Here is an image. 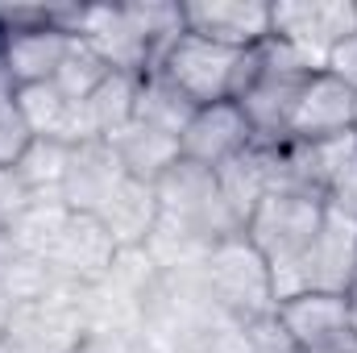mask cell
<instances>
[{"label": "cell", "instance_id": "21", "mask_svg": "<svg viewBox=\"0 0 357 353\" xmlns=\"http://www.w3.org/2000/svg\"><path fill=\"white\" fill-rule=\"evenodd\" d=\"M191 112H195V104L167 75H158V71L142 75V84H137V121H146V125H154V129L178 137L187 129Z\"/></svg>", "mask_w": 357, "mask_h": 353}, {"label": "cell", "instance_id": "5", "mask_svg": "<svg viewBox=\"0 0 357 353\" xmlns=\"http://www.w3.org/2000/svg\"><path fill=\"white\" fill-rule=\"evenodd\" d=\"M349 33H357L354 0H278L270 4V38L295 46L320 71H324L328 50Z\"/></svg>", "mask_w": 357, "mask_h": 353}, {"label": "cell", "instance_id": "31", "mask_svg": "<svg viewBox=\"0 0 357 353\" xmlns=\"http://www.w3.org/2000/svg\"><path fill=\"white\" fill-rule=\"evenodd\" d=\"M13 312H17V303H13V295L4 291V283H0V337H8V324H13Z\"/></svg>", "mask_w": 357, "mask_h": 353}, {"label": "cell", "instance_id": "27", "mask_svg": "<svg viewBox=\"0 0 357 353\" xmlns=\"http://www.w3.org/2000/svg\"><path fill=\"white\" fill-rule=\"evenodd\" d=\"M324 208H328V212H341V216H349V220H357V158L333 179V187L324 191Z\"/></svg>", "mask_w": 357, "mask_h": 353}, {"label": "cell", "instance_id": "33", "mask_svg": "<svg viewBox=\"0 0 357 353\" xmlns=\"http://www.w3.org/2000/svg\"><path fill=\"white\" fill-rule=\"evenodd\" d=\"M354 133H357V96H354Z\"/></svg>", "mask_w": 357, "mask_h": 353}, {"label": "cell", "instance_id": "1", "mask_svg": "<svg viewBox=\"0 0 357 353\" xmlns=\"http://www.w3.org/2000/svg\"><path fill=\"white\" fill-rule=\"evenodd\" d=\"M154 71L167 75L195 108L220 104V100H233L237 104L241 91L254 84L258 50H225L216 42H204L195 33H183L175 46L162 54V63Z\"/></svg>", "mask_w": 357, "mask_h": 353}, {"label": "cell", "instance_id": "12", "mask_svg": "<svg viewBox=\"0 0 357 353\" xmlns=\"http://www.w3.org/2000/svg\"><path fill=\"white\" fill-rule=\"evenodd\" d=\"M303 278H307V291L354 295L357 291V220L324 208L320 233L312 237V246L303 254Z\"/></svg>", "mask_w": 357, "mask_h": 353}, {"label": "cell", "instance_id": "30", "mask_svg": "<svg viewBox=\"0 0 357 353\" xmlns=\"http://www.w3.org/2000/svg\"><path fill=\"white\" fill-rule=\"evenodd\" d=\"M75 353H146L142 337H121V333H88Z\"/></svg>", "mask_w": 357, "mask_h": 353}, {"label": "cell", "instance_id": "17", "mask_svg": "<svg viewBox=\"0 0 357 353\" xmlns=\"http://www.w3.org/2000/svg\"><path fill=\"white\" fill-rule=\"evenodd\" d=\"M108 146L116 150L125 175L137 179V183H150V187L183 158L175 133H162V129H154V125H146V121H133V125L121 129Z\"/></svg>", "mask_w": 357, "mask_h": 353}, {"label": "cell", "instance_id": "13", "mask_svg": "<svg viewBox=\"0 0 357 353\" xmlns=\"http://www.w3.org/2000/svg\"><path fill=\"white\" fill-rule=\"evenodd\" d=\"M354 96L357 91H349L328 71H316L299 88L291 125H287V142H324V137L354 133Z\"/></svg>", "mask_w": 357, "mask_h": 353}, {"label": "cell", "instance_id": "15", "mask_svg": "<svg viewBox=\"0 0 357 353\" xmlns=\"http://www.w3.org/2000/svg\"><path fill=\"white\" fill-rule=\"evenodd\" d=\"M71 33L59 25H38V29H21L0 38V75H8L17 88L29 84H50L71 50Z\"/></svg>", "mask_w": 357, "mask_h": 353}, {"label": "cell", "instance_id": "34", "mask_svg": "<svg viewBox=\"0 0 357 353\" xmlns=\"http://www.w3.org/2000/svg\"><path fill=\"white\" fill-rule=\"evenodd\" d=\"M4 229H8V225H4V216H0V237H4Z\"/></svg>", "mask_w": 357, "mask_h": 353}, {"label": "cell", "instance_id": "29", "mask_svg": "<svg viewBox=\"0 0 357 353\" xmlns=\"http://www.w3.org/2000/svg\"><path fill=\"white\" fill-rule=\"evenodd\" d=\"M324 71H328L333 80H341L349 91H357V33L341 38V42L328 50V59H324Z\"/></svg>", "mask_w": 357, "mask_h": 353}, {"label": "cell", "instance_id": "7", "mask_svg": "<svg viewBox=\"0 0 357 353\" xmlns=\"http://www.w3.org/2000/svg\"><path fill=\"white\" fill-rule=\"evenodd\" d=\"M8 337L33 353H75L79 341L88 337L84 308H79V287L59 283L46 299L17 303Z\"/></svg>", "mask_w": 357, "mask_h": 353}, {"label": "cell", "instance_id": "35", "mask_svg": "<svg viewBox=\"0 0 357 353\" xmlns=\"http://www.w3.org/2000/svg\"><path fill=\"white\" fill-rule=\"evenodd\" d=\"M354 8H357V0H354Z\"/></svg>", "mask_w": 357, "mask_h": 353}, {"label": "cell", "instance_id": "9", "mask_svg": "<svg viewBox=\"0 0 357 353\" xmlns=\"http://www.w3.org/2000/svg\"><path fill=\"white\" fill-rule=\"evenodd\" d=\"M183 29L225 50H258L270 42L266 0H191L183 4Z\"/></svg>", "mask_w": 357, "mask_h": 353}, {"label": "cell", "instance_id": "14", "mask_svg": "<svg viewBox=\"0 0 357 353\" xmlns=\"http://www.w3.org/2000/svg\"><path fill=\"white\" fill-rule=\"evenodd\" d=\"M121 183H125V171H121L116 150H112L108 142H79V146H71L59 200H63L71 212L96 216Z\"/></svg>", "mask_w": 357, "mask_h": 353}, {"label": "cell", "instance_id": "2", "mask_svg": "<svg viewBox=\"0 0 357 353\" xmlns=\"http://www.w3.org/2000/svg\"><path fill=\"white\" fill-rule=\"evenodd\" d=\"M154 195H158V208L167 220L183 225L191 237H199L208 250L229 241V237H241L245 229L237 225V216L229 212L225 195H220V183L216 171H204L187 158H178L167 175L154 183Z\"/></svg>", "mask_w": 357, "mask_h": 353}, {"label": "cell", "instance_id": "26", "mask_svg": "<svg viewBox=\"0 0 357 353\" xmlns=\"http://www.w3.org/2000/svg\"><path fill=\"white\" fill-rule=\"evenodd\" d=\"M245 329H250V350L254 353H299L295 350V341L287 337V329L278 324L274 312L262 316V320H250Z\"/></svg>", "mask_w": 357, "mask_h": 353}, {"label": "cell", "instance_id": "10", "mask_svg": "<svg viewBox=\"0 0 357 353\" xmlns=\"http://www.w3.org/2000/svg\"><path fill=\"white\" fill-rule=\"evenodd\" d=\"M71 33L79 42H88L91 50L108 63V71H121V75H133V80L154 71V54L137 38V29L129 25L125 4H79Z\"/></svg>", "mask_w": 357, "mask_h": 353}, {"label": "cell", "instance_id": "6", "mask_svg": "<svg viewBox=\"0 0 357 353\" xmlns=\"http://www.w3.org/2000/svg\"><path fill=\"white\" fill-rule=\"evenodd\" d=\"M278 324L299 353H354V299L328 291H303L274 308Z\"/></svg>", "mask_w": 357, "mask_h": 353}, {"label": "cell", "instance_id": "4", "mask_svg": "<svg viewBox=\"0 0 357 353\" xmlns=\"http://www.w3.org/2000/svg\"><path fill=\"white\" fill-rule=\"evenodd\" d=\"M320 220H324V200L320 195L282 187V191H270L254 208V216L245 225V237L266 258L270 270L303 266V254H307L312 237L320 233Z\"/></svg>", "mask_w": 357, "mask_h": 353}, {"label": "cell", "instance_id": "22", "mask_svg": "<svg viewBox=\"0 0 357 353\" xmlns=\"http://www.w3.org/2000/svg\"><path fill=\"white\" fill-rule=\"evenodd\" d=\"M67 158H71V146H67V142L33 137L29 150L21 154V163L13 167V175L21 179L38 200H59V191H63V175H67Z\"/></svg>", "mask_w": 357, "mask_h": 353}, {"label": "cell", "instance_id": "23", "mask_svg": "<svg viewBox=\"0 0 357 353\" xmlns=\"http://www.w3.org/2000/svg\"><path fill=\"white\" fill-rule=\"evenodd\" d=\"M108 75H112V71H108V63L91 50L88 42H79V38H75V42H71V50H67V59H63V67H59V75H54L50 84L63 91L71 104H84V100H88V96L100 88Z\"/></svg>", "mask_w": 357, "mask_h": 353}, {"label": "cell", "instance_id": "8", "mask_svg": "<svg viewBox=\"0 0 357 353\" xmlns=\"http://www.w3.org/2000/svg\"><path fill=\"white\" fill-rule=\"evenodd\" d=\"M254 142V129L245 121V112L233 104V100H220V104H204L191 112L187 129L178 133V154L204 171H220L225 163L241 158Z\"/></svg>", "mask_w": 357, "mask_h": 353}, {"label": "cell", "instance_id": "28", "mask_svg": "<svg viewBox=\"0 0 357 353\" xmlns=\"http://www.w3.org/2000/svg\"><path fill=\"white\" fill-rule=\"evenodd\" d=\"M199 353H254L250 350V329L241 320H220L208 333V341L199 345Z\"/></svg>", "mask_w": 357, "mask_h": 353}, {"label": "cell", "instance_id": "3", "mask_svg": "<svg viewBox=\"0 0 357 353\" xmlns=\"http://www.w3.org/2000/svg\"><path fill=\"white\" fill-rule=\"evenodd\" d=\"M204 283H208L212 303L225 316L241 320V324L262 320V316H270L278 308L274 291H270V266L250 246L245 233L208 250V258H204Z\"/></svg>", "mask_w": 357, "mask_h": 353}, {"label": "cell", "instance_id": "11", "mask_svg": "<svg viewBox=\"0 0 357 353\" xmlns=\"http://www.w3.org/2000/svg\"><path fill=\"white\" fill-rule=\"evenodd\" d=\"M116 241L112 233L100 225V216H88V212H71L54 250H50V270L59 283H71V287H91L100 283L112 262H116Z\"/></svg>", "mask_w": 357, "mask_h": 353}, {"label": "cell", "instance_id": "16", "mask_svg": "<svg viewBox=\"0 0 357 353\" xmlns=\"http://www.w3.org/2000/svg\"><path fill=\"white\" fill-rule=\"evenodd\" d=\"M96 216H100V225L112 233L116 250H142L146 237L154 233L162 208H158V195H154L150 183H137V179L125 175V183L108 195V204H104Z\"/></svg>", "mask_w": 357, "mask_h": 353}, {"label": "cell", "instance_id": "32", "mask_svg": "<svg viewBox=\"0 0 357 353\" xmlns=\"http://www.w3.org/2000/svg\"><path fill=\"white\" fill-rule=\"evenodd\" d=\"M0 353H33V350H25V345H17L13 337H0Z\"/></svg>", "mask_w": 357, "mask_h": 353}, {"label": "cell", "instance_id": "25", "mask_svg": "<svg viewBox=\"0 0 357 353\" xmlns=\"http://www.w3.org/2000/svg\"><path fill=\"white\" fill-rule=\"evenodd\" d=\"M4 291L13 295V303H33V299H46L54 287H59V278H54V270L46 258H29V254H17L8 270H4Z\"/></svg>", "mask_w": 357, "mask_h": 353}, {"label": "cell", "instance_id": "19", "mask_svg": "<svg viewBox=\"0 0 357 353\" xmlns=\"http://www.w3.org/2000/svg\"><path fill=\"white\" fill-rule=\"evenodd\" d=\"M216 183H220V195L229 204V212L237 216V225L245 229L254 208L270 195V158H266V146H250L241 158L225 163L216 171Z\"/></svg>", "mask_w": 357, "mask_h": 353}, {"label": "cell", "instance_id": "18", "mask_svg": "<svg viewBox=\"0 0 357 353\" xmlns=\"http://www.w3.org/2000/svg\"><path fill=\"white\" fill-rule=\"evenodd\" d=\"M137 84H142V80L112 71V75L79 104L91 142H112L121 129H129V125L137 121Z\"/></svg>", "mask_w": 357, "mask_h": 353}, {"label": "cell", "instance_id": "20", "mask_svg": "<svg viewBox=\"0 0 357 353\" xmlns=\"http://www.w3.org/2000/svg\"><path fill=\"white\" fill-rule=\"evenodd\" d=\"M67 216H71V208H67L63 200H38V195H33V204L8 220L4 237L13 241V250H17V254L50 258V250H54V241H59V233H63Z\"/></svg>", "mask_w": 357, "mask_h": 353}, {"label": "cell", "instance_id": "24", "mask_svg": "<svg viewBox=\"0 0 357 353\" xmlns=\"http://www.w3.org/2000/svg\"><path fill=\"white\" fill-rule=\"evenodd\" d=\"M29 142H33V133L25 125L17 84L8 75H0V171H13L21 163V154L29 150Z\"/></svg>", "mask_w": 357, "mask_h": 353}]
</instances>
